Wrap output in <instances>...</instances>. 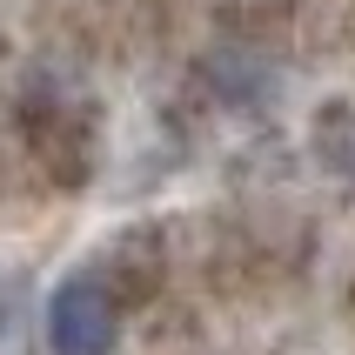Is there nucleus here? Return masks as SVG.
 <instances>
[{
    "mask_svg": "<svg viewBox=\"0 0 355 355\" xmlns=\"http://www.w3.org/2000/svg\"><path fill=\"white\" fill-rule=\"evenodd\" d=\"M121 309L94 275H67L47 295V349L54 355H114Z\"/></svg>",
    "mask_w": 355,
    "mask_h": 355,
    "instance_id": "nucleus-1",
    "label": "nucleus"
}]
</instances>
